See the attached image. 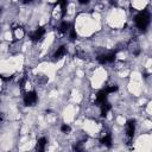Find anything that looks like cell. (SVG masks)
<instances>
[{"label":"cell","mask_w":152,"mask_h":152,"mask_svg":"<svg viewBox=\"0 0 152 152\" xmlns=\"http://www.w3.org/2000/svg\"><path fill=\"white\" fill-rule=\"evenodd\" d=\"M136 25L138 29H140L142 31H144L149 24H150V14L147 11H142V12H139L137 16H136Z\"/></svg>","instance_id":"6da1fadb"},{"label":"cell","mask_w":152,"mask_h":152,"mask_svg":"<svg viewBox=\"0 0 152 152\" xmlns=\"http://www.w3.org/2000/svg\"><path fill=\"white\" fill-rule=\"evenodd\" d=\"M37 102V94L36 92H29L24 96V103L26 106H32Z\"/></svg>","instance_id":"7a4b0ae2"},{"label":"cell","mask_w":152,"mask_h":152,"mask_svg":"<svg viewBox=\"0 0 152 152\" xmlns=\"http://www.w3.org/2000/svg\"><path fill=\"white\" fill-rule=\"evenodd\" d=\"M134 131H136V120H128L126 124V134L129 140L133 138Z\"/></svg>","instance_id":"3957f363"},{"label":"cell","mask_w":152,"mask_h":152,"mask_svg":"<svg viewBox=\"0 0 152 152\" xmlns=\"http://www.w3.org/2000/svg\"><path fill=\"white\" fill-rule=\"evenodd\" d=\"M44 34H45V30L43 29V27H38L34 34H32V36H31V39L34 40V42H38L43 36H44Z\"/></svg>","instance_id":"277c9868"},{"label":"cell","mask_w":152,"mask_h":152,"mask_svg":"<svg viewBox=\"0 0 152 152\" xmlns=\"http://www.w3.org/2000/svg\"><path fill=\"white\" fill-rule=\"evenodd\" d=\"M107 96H108V92L106 89L100 90L99 93L96 94V102L100 103V105L103 103V102H106L107 101Z\"/></svg>","instance_id":"5b68a950"},{"label":"cell","mask_w":152,"mask_h":152,"mask_svg":"<svg viewBox=\"0 0 152 152\" xmlns=\"http://www.w3.org/2000/svg\"><path fill=\"white\" fill-rule=\"evenodd\" d=\"M66 47L64 45H61L60 48H57V50L55 51V53H53V57H55V60H60L61 57H63L64 55H66Z\"/></svg>","instance_id":"8992f818"},{"label":"cell","mask_w":152,"mask_h":152,"mask_svg":"<svg viewBox=\"0 0 152 152\" xmlns=\"http://www.w3.org/2000/svg\"><path fill=\"white\" fill-rule=\"evenodd\" d=\"M58 31L61 32V34H67L68 31H70V23H68V21H62V24L60 25L58 27Z\"/></svg>","instance_id":"52a82bcc"},{"label":"cell","mask_w":152,"mask_h":152,"mask_svg":"<svg viewBox=\"0 0 152 152\" xmlns=\"http://www.w3.org/2000/svg\"><path fill=\"white\" fill-rule=\"evenodd\" d=\"M100 106H101V115H102V116H106L107 113L110 112V111H111V108H112V107H111V103L106 101V102L101 103Z\"/></svg>","instance_id":"ba28073f"},{"label":"cell","mask_w":152,"mask_h":152,"mask_svg":"<svg viewBox=\"0 0 152 152\" xmlns=\"http://www.w3.org/2000/svg\"><path fill=\"white\" fill-rule=\"evenodd\" d=\"M45 145H47V138L43 137V138L38 139V143H37V150H38V151H44Z\"/></svg>","instance_id":"9c48e42d"},{"label":"cell","mask_w":152,"mask_h":152,"mask_svg":"<svg viewBox=\"0 0 152 152\" xmlns=\"http://www.w3.org/2000/svg\"><path fill=\"white\" fill-rule=\"evenodd\" d=\"M101 143H102L103 145H106V146L110 147V146L112 145V137H111V134H106L105 137H102V138H101Z\"/></svg>","instance_id":"30bf717a"},{"label":"cell","mask_w":152,"mask_h":152,"mask_svg":"<svg viewBox=\"0 0 152 152\" xmlns=\"http://www.w3.org/2000/svg\"><path fill=\"white\" fill-rule=\"evenodd\" d=\"M115 58H116V52L115 51H112L110 53H107V61H108V63H113L115 61Z\"/></svg>","instance_id":"8fae6325"},{"label":"cell","mask_w":152,"mask_h":152,"mask_svg":"<svg viewBox=\"0 0 152 152\" xmlns=\"http://www.w3.org/2000/svg\"><path fill=\"white\" fill-rule=\"evenodd\" d=\"M57 3L61 5L62 14L64 16V13H66V8H67V4H68V0H57Z\"/></svg>","instance_id":"7c38bea8"},{"label":"cell","mask_w":152,"mask_h":152,"mask_svg":"<svg viewBox=\"0 0 152 152\" xmlns=\"http://www.w3.org/2000/svg\"><path fill=\"white\" fill-rule=\"evenodd\" d=\"M96 60H97V62H99L100 64L108 63V61H107V53H106V55H99V56L96 57Z\"/></svg>","instance_id":"4fadbf2b"},{"label":"cell","mask_w":152,"mask_h":152,"mask_svg":"<svg viewBox=\"0 0 152 152\" xmlns=\"http://www.w3.org/2000/svg\"><path fill=\"white\" fill-rule=\"evenodd\" d=\"M106 90L108 92V94H111V93H114V92H116V90H118V86H116V84H112V86H108L107 88H106Z\"/></svg>","instance_id":"5bb4252c"},{"label":"cell","mask_w":152,"mask_h":152,"mask_svg":"<svg viewBox=\"0 0 152 152\" xmlns=\"http://www.w3.org/2000/svg\"><path fill=\"white\" fill-rule=\"evenodd\" d=\"M61 131H62L63 133H68V132L70 131V126H69V125H67V124L62 125V127H61Z\"/></svg>","instance_id":"9a60e30c"},{"label":"cell","mask_w":152,"mask_h":152,"mask_svg":"<svg viewBox=\"0 0 152 152\" xmlns=\"http://www.w3.org/2000/svg\"><path fill=\"white\" fill-rule=\"evenodd\" d=\"M76 31H75V29L74 27H70V40H75L76 39Z\"/></svg>","instance_id":"2e32d148"},{"label":"cell","mask_w":152,"mask_h":152,"mask_svg":"<svg viewBox=\"0 0 152 152\" xmlns=\"http://www.w3.org/2000/svg\"><path fill=\"white\" fill-rule=\"evenodd\" d=\"M79 3L82 4V5H86V4H88V3H89V0H79Z\"/></svg>","instance_id":"e0dca14e"},{"label":"cell","mask_w":152,"mask_h":152,"mask_svg":"<svg viewBox=\"0 0 152 152\" xmlns=\"http://www.w3.org/2000/svg\"><path fill=\"white\" fill-rule=\"evenodd\" d=\"M21 1H23L24 4H30V3L34 1V0H21Z\"/></svg>","instance_id":"ac0fdd59"}]
</instances>
